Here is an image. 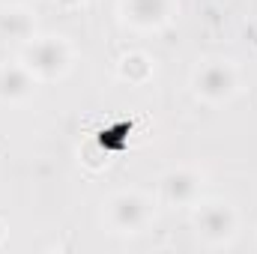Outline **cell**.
<instances>
[{"mask_svg":"<svg viewBox=\"0 0 257 254\" xmlns=\"http://www.w3.org/2000/svg\"><path fill=\"white\" fill-rule=\"evenodd\" d=\"M197 93L206 96V99H224L233 93L236 87V78H233V69L224 63L218 66H203V72H197Z\"/></svg>","mask_w":257,"mask_h":254,"instance_id":"obj_1","label":"cell"},{"mask_svg":"<svg viewBox=\"0 0 257 254\" xmlns=\"http://www.w3.org/2000/svg\"><path fill=\"white\" fill-rule=\"evenodd\" d=\"M30 93V78L24 69L12 66V78H9V66H0V96L6 99H21Z\"/></svg>","mask_w":257,"mask_h":254,"instance_id":"obj_2","label":"cell"},{"mask_svg":"<svg viewBox=\"0 0 257 254\" xmlns=\"http://www.w3.org/2000/svg\"><path fill=\"white\" fill-rule=\"evenodd\" d=\"M0 24H6V33L21 36V33H18V27H21V24H30V21L24 18V12H3V15H0Z\"/></svg>","mask_w":257,"mask_h":254,"instance_id":"obj_3","label":"cell"},{"mask_svg":"<svg viewBox=\"0 0 257 254\" xmlns=\"http://www.w3.org/2000/svg\"><path fill=\"white\" fill-rule=\"evenodd\" d=\"M3 233H6V227H3V224H0V239H3Z\"/></svg>","mask_w":257,"mask_h":254,"instance_id":"obj_4","label":"cell"}]
</instances>
